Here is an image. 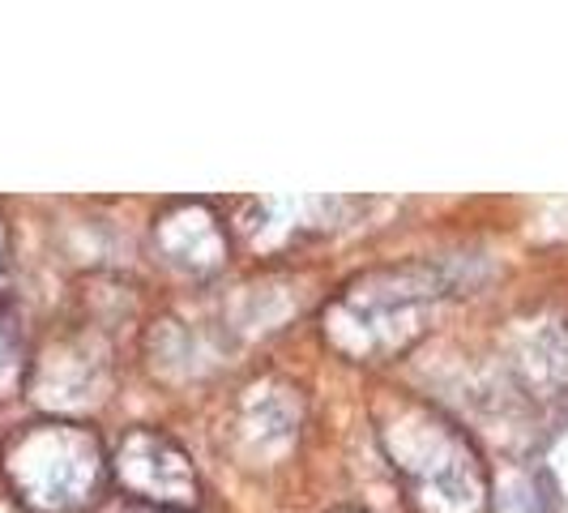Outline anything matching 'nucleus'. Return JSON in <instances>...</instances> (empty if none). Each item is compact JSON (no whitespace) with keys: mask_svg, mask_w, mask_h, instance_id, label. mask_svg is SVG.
<instances>
[{"mask_svg":"<svg viewBox=\"0 0 568 513\" xmlns=\"http://www.w3.org/2000/svg\"><path fill=\"white\" fill-rule=\"evenodd\" d=\"M4 484L30 513H82L103 487L99 441L82 424L43 420L13 432L0 454Z\"/></svg>","mask_w":568,"mask_h":513,"instance_id":"1","label":"nucleus"},{"mask_svg":"<svg viewBox=\"0 0 568 513\" xmlns=\"http://www.w3.org/2000/svg\"><path fill=\"white\" fill-rule=\"evenodd\" d=\"M13 339H9V330H4V321H0V385L9 381V372H13Z\"/></svg>","mask_w":568,"mask_h":513,"instance_id":"2","label":"nucleus"},{"mask_svg":"<svg viewBox=\"0 0 568 513\" xmlns=\"http://www.w3.org/2000/svg\"><path fill=\"white\" fill-rule=\"evenodd\" d=\"M4 270L9 265H4V223H0V295H4Z\"/></svg>","mask_w":568,"mask_h":513,"instance_id":"3","label":"nucleus"}]
</instances>
